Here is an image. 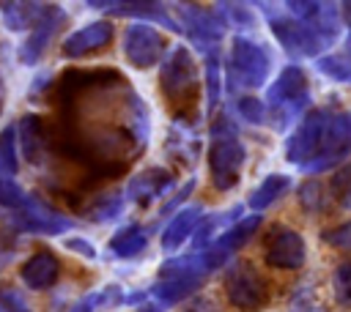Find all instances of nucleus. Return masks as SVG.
Instances as JSON below:
<instances>
[{"instance_id":"f257e3e1","label":"nucleus","mask_w":351,"mask_h":312,"mask_svg":"<svg viewBox=\"0 0 351 312\" xmlns=\"http://www.w3.org/2000/svg\"><path fill=\"white\" fill-rule=\"evenodd\" d=\"M197 63L192 49H186L184 44H176L165 52L162 66H159V85L162 93L167 96L170 104H189L197 93Z\"/></svg>"},{"instance_id":"f03ea898","label":"nucleus","mask_w":351,"mask_h":312,"mask_svg":"<svg viewBox=\"0 0 351 312\" xmlns=\"http://www.w3.org/2000/svg\"><path fill=\"white\" fill-rule=\"evenodd\" d=\"M271 71L269 49L250 38V36H233L230 38V63L228 77L233 79V88H263Z\"/></svg>"},{"instance_id":"7ed1b4c3","label":"nucleus","mask_w":351,"mask_h":312,"mask_svg":"<svg viewBox=\"0 0 351 312\" xmlns=\"http://www.w3.org/2000/svg\"><path fill=\"white\" fill-rule=\"evenodd\" d=\"M225 296L239 312H261L269 301V287L252 263L236 260L225 274Z\"/></svg>"},{"instance_id":"20e7f679","label":"nucleus","mask_w":351,"mask_h":312,"mask_svg":"<svg viewBox=\"0 0 351 312\" xmlns=\"http://www.w3.org/2000/svg\"><path fill=\"white\" fill-rule=\"evenodd\" d=\"M348 153H351V112H337L326 123L318 153L307 164H302V170L307 175H315V172H324L329 167H340V161Z\"/></svg>"},{"instance_id":"39448f33","label":"nucleus","mask_w":351,"mask_h":312,"mask_svg":"<svg viewBox=\"0 0 351 312\" xmlns=\"http://www.w3.org/2000/svg\"><path fill=\"white\" fill-rule=\"evenodd\" d=\"M165 36L148 22H132L123 30V57L134 68H151L165 57Z\"/></svg>"},{"instance_id":"423d86ee","label":"nucleus","mask_w":351,"mask_h":312,"mask_svg":"<svg viewBox=\"0 0 351 312\" xmlns=\"http://www.w3.org/2000/svg\"><path fill=\"white\" fill-rule=\"evenodd\" d=\"M181 11V19H184V30L186 36L192 38V44L197 49L206 52V57H214L217 55V44L225 38L228 27L225 22L217 16V11L211 8H203V5H195V3H181L178 5Z\"/></svg>"},{"instance_id":"0eeeda50","label":"nucleus","mask_w":351,"mask_h":312,"mask_svg":"<svg viewBox=\"0 0 351 312\" xmlns=\"http://www.w3.org/2000/svg\"><path fill=\"white\" fill-rule=\"evenodd\" d=\"M244 159H247V151L236 137L211 142V148H208V172H211V183H214L217 192H230L239 183Z\"/></svg>"},{"instance_id":"6e6552de","label":"nucleus","mask_w":351,"mask_h":312,"mask_svg":"<svg viewBox=\"0 0 351 312\" xmlns=\"http://www.w3.org/2000/svg\"><path fill=\"white\" fill-rule=\"evenodd\" d=\"M329 118L332 115L326 109H313L296 123V129L285 140V159L291 164H307L318 153Z\"/></svg>"},{"instance_id":"1a4fd4ad","label":"nucleus","mask_w":351,"mask_h":312,"mask_svg":"<svg viewBox=\"0 0 351 312\" xmlns=\"http://www.w3.org/2000/svg\"><path fill=\"white\" fill-rule=\"evenodd\" d=\"M266 263L280 271H296L307 260V244L304 235L288 224H274L266 238Z\"/></svg>"},{"instance_id":"9d476101","label":"nucleus","mask_w":351,"mask_h":312,"mask_svg":"<svg viewBox=\"0 0 351 312\" xmlns=\"http://www.w3.org/2000/svg\"><path fill=\"white\" fill-rule=\"evenodd\" d=\"M14 224L22 233H36V235H60L66 230L74 227V219L63 216L60 211H55L52 205H47L41 197L30 194L25 208L14 213Z\"/></svg>"},{"instance_id":"9b49d317","label":"nucleus","mask_w":351,"mask_h":312,"mask_svg":"<svg viewBox=\"0 0 351 312\" xmlns=\"http://www.w3.org/2000/svg\"><path fill=\"white\" fill-rule=\"evenodd\" d=\"M115 36V27L112 22L107 19H96V22H88L82 27H77L74 33H69L63 41H60V55L69 57V60H77L88 52H96L101 47H107Z\"/></svg>"},{"instance_id":"f8f14e48","label":"nucleus","mask_w":351,"mask_h":312,"mask_svg":"<svg viewBox=\"0 0 351 312\" xmlns=\"http://www.w3.org/2000/svg\"><path fill=\"white\" fill-rule=\"evenodd\" d=\"M176 186V175L162 170V167H145L137 175L129 178L126 183V197L134 200L137 205H148L151 200L167 194Z\"/></svg>"},{"instance_id":"ddd939ff","label":"nucleus","mask_w":351,"mask_h":312,"mask_svg":"<svg viewBox=\"0 0 351 312\" xmlns=\"http://www.w3.org/2000/svg\"><path fill=\"white\" fill-rule=\"evenodd\" d=\"M63 22H66L63 8H60V5H49L47 14L38 19V25H36V27L30 30V36L25 38V44L19 47V60H22L25 66H33V63L41 57V52H44L47 44H49V38L55 36V30H58Z\"/></svg>"},{"instance_id":"4468645a","label":"nucleus","mask_w":351,"mask_h":312,"mask_svg":"<svg viewBox=\"0 0 351 312\" xmlns=\"http://www.w3.org/2000/svg\"><path fill=\"white\" fill-rule=\"evenodd\" d=\"M93 11H115L118 16H140L143 22H159V25H165L167 30H173V33H178L181 27L173 22V16L167 14V8L162 5V3H151V0H134V3H104V0H90L88 3Z\"/></svg>"},{"instance_id":"2eb2a0df","label":"nucleus","mask_w":351,"mask_h":312,"mask_svg":"<svg viewBox=\"0 0 351 312\" xmlns=\"http://www.w3.org/2000/svg\"><path fill=\"white\" fill-rule=\"evenodd\" d=\"M200 222H203V205L200 203H189L181 211H176V216L162 230V249L167 255H173L186 238L195 235V230H197Z\"/></svg>"},{"instance_id":"dca6fc26","label":"nucleus","mask_w":351,"mask_h":312,"mask_svg":"<svg viewBox=\"0 0 351 312\" xmlns=\"http://www.w3.org/2000/svg\"><path fill=\"white\" fill-rule=\"evenodd\" d=\"M307 90V77H304V68L302 66H296V63H291V66H285L280 74H277V79L266 88V107H271V109H277L280 104H285V101H291V99H296V96H302Z\"/></svg>"},{"instance_id":"f3484780","label":"nucleus","mask_w":351,"mask_h":312,"mask_svg":"<svg viewBox=\"0 0 351 312\" xmlns=\"http://www.w3.org/2000/svg\"><path fill=\"white\" fill-rule=\"evenodd\" d=\"M241 219H244V205H233V208H228V211L208 213V219H203V222L197 224L195 235H192V246H195V252L208 249L225 230H230V227H233L236 222H241Z\"/></svg>"},{"instance_id":"a211bd4d","label":"nucleus","mask_w":351,"mask_h":312,"mask_svg":"<svg viewBox=\"0 0 351 312\" xmlns=\"http://www.w3.org/2000/svg\"><path fill=\"white\" fill-rule=\"evenodd\" d=\"M58 274H60V263H58V257L52 252H36L19 268V276H22V282L30 290H47V287H52L58 282Z\"/></svg>"},{"instance_id":"6ab92c4d","label":"nucleus","mask_w":351,"mask_h":312,"mask_svg":"<svg viewBox=\"0 0 351 312\" xmlns=\"http://www.w3.org/2000/svg\"><path fill=\"white\" fill-rule=\"evenodd\" d=\"M274 38L280 41V47L293 55V57H304V30L302 22H296L291 14H266Z\"/></svg>"},{"instance_id":"aec40b11","label":"nucleus","mask_w":351,"mask_h":312,"mask_svg":"<svg viewBox=\"0 0 351 312\" xmlns=\"http://www.w3.org/2000/svg\"><path fill=\"white\" fill-rule=\"evenodd\" d=\"M16 137H19V148L25 153L27 161L38 164L47 153V137H44V126L36 115H25L16 126Z\"/></svg>"},{"instance_id":"412c9836","label":"nucleus","mask_w":351,"mask_h":312,"mask_svg":"<svg viewBox=\"0 0 351 312\" xmlns=\"http://www.w3.org/2000/svg\"><path fill=\"white\" fill-rule=\"evenodd\" d=\"M288 189H291V178H288V175H282V172H271V175H266V178H263V181L250 192L247 205H250V211L261 213V211H266L274 200H280Z\"/></svg>"},{"instance_id":"4be33fe9","label":"nucleus","mask_w":351,"mask_h":312,"mask_svg":"<svg viewBox=\"0 0 351 312\" xmlns=\"http://www.w3.org/2000/svg\"><path fill=\"white\" fill-rule=\"evenodd\" d=\"M49 5L44 3H0L3 22L8 30H33L38 19L47 14Z\"/></svg>"},{"instance_id":"5701e85b","label":"nucleus","mask_w":351,"mask_h":312,"mask_svg":"<svg viewBox=\"0 0 351 312\" xmlns=\"http://www.w3.org/2000/svg\"><path fill=\"white\" fill-rule=\"evenodd\" d=\"M258 227H261V213H247L241 222H236L230 230H225V233L214 241V246L230 257L233 252H239V249L252 238V233H255Z\"/></svg>"},{"instance_id":"b1692460","label":"nucleus","mask_w":351,"mask_h":312,"mask_svg":"<svg viewBox=\"0 0 351 312\" xmlns=\"http://www.w3.org/2000/svg\"><path fill=\"white\" fill-rule=\"evenodd\" d=\"M110 252L115 255V257H137L140 252H145V246H148V235H145V230L140 227V224H126V227H121L112 238H110Z\"/></svg>"},{"instance_id":"393cba45","label":"nucleus","mask_w":351,"mask_h":312,"mask_svg":"<svg viewBox=\"0 0 351 312\" xmlns=\"http://www.w3.org/2000/svg\"><path fill=\"white\" fill-rule=\"evenodd\" d=\"M16 126L0 131V181H11L16 172Z\"/></svg>"},{"instance_id":"a878e982","label":"nucleus","mask_w":351,"mask_h":312,"mask_svg":"<svg viewBox=\"0 0 351 312\" xmlns=\"http://www.w3.org/2000/svg\"><path fill=\"white\" fill-rule=\"evenodd\" d=\"M310 107V93L304 90L302 96H296V99H291V101H285V104H280L277 109H274V115H271V126L274 129H280V131H285L288 126H293L296 120H302V112Z\"/></svg>"},{"instance_id":"bb28decb","label":"nucleus","mask_w":351,"mask_h":312,"mask_svg":"<svg viewBox=\"0 0 351 312\" xmlns=\"http://www.w3.org/2000/svg\"><path fill=\"white\" fill-rule=\"evenodd\" d=\"M299 197V205L304 213H324L326 205H329V197H326V189L318 183V181H304L296 192Z\"/></svg>"},{"instance_id":"cd10ccee","label":"nucleus","mask_w":351,"mask_h":312,"mask_svg":"<svg viewBox=\"0 0 351 312\" xmlns=\"http://www.w3.org/2000/svg\"><path fill=\"white\" fill-rule=\"evenodd\" d=\"M219 93H222V68H219V57H206V112L214 115V109L219 107Z\"/></svg>"},{"instance_id":"c85d7f7f","label":"nucleus","mask_w":351,"mask_h":312,"mask_svg":"<svg viewBox=\"0 0 351 312\" xmlns=\"http://www.w3.org/2000/svg\"><path fill=\"white\" fill-rule=\"evenodd\" d=\"M214 8H217V11H225V14H217V16L225 22V27H228V25L241 27V30L255 27V14H250L252 8L244 5V3H217Z\"/></svg>"},{"instance_id":"c756f323","label":"nucleus","mask_w":351,"mask_h":312,"mask_svg":"<svg viewBox=\"0 0 351 312\" xmlns=\"http://www.w3.org/2000/svg\"><path fill=\"white\" fill-rule=\"evenodd\" d=\"M318 71L335 82H351V57L348 55H324L318 57Z\"/></svg>"},{"instance_id":"7c9ffc66","label":"nucleus","mask_w":351,"mask_h":312,"mask_svg":"<svg viewBox=\"0 0 351 312\" xmlns=\"http://www.w3.org/2000/svg\"><path fill=\"white\" fill-rule=\"evenodd\" d=\"M123 194H107V197H101L90 211H88V219L90 222H96V224H104V222H112V219H118L121 216V211H123Z\"/></svg>"},{"instance_id":"2f4dec72","label":"nucleus","mask_w":351,"mask_h":312,"mask_svg":"<svg viewBox=\"0 0 351 312\" xmlns=\"http://www.w3.org/2000/svg\"><path fill=\"white\" fill-rule=\"evenodd\" d=\"M332 293H335L337 307L351 309V260L340 263V265L332 271Z\"/></svg>"},{"instance_id":"473e14b6","label":"nucleus","mask_w":351,"mask_h":312,"mask_svg":"<svg viewBox=\"0 0 351 312\" xmlns=\"http://www.w3.org/2000/svg\"><path fill=\"white\" fill-rule=\"evenodd\" d=\"M27 192L11 178V181H0V208L3 211H11V213H16V211H22L25 208V203H27Z\"/></svg>"},{"instance_id":"72a5a7b5","label":"nucleus","mask_w":351,"mask_h":312,"mask_svg":"<svg viewBox=\"0 0 351 312\" xmlns=\"http://www.w3.org/2000/svg\"><path fill=\"white\" fill-rule=\"evenodd\" d=\"M236 109H239V115H241L247 123H252V126L263 123L266 115H269L266 101H263V99H255V96H241V99L236 101Z\"/></svg>"},{"instance_id":"f704fd0d","label":"nucleus","mask_w":351,"mask_h":312,"mask_svg":"<svg viewBox=\"0 0 351 312\" xmlns=\"http://www.w3.org/2000/svg\"><path fill=\"white\" fill-rule=\"evenodd\" d=\"M332 192L340 200V205H351V161L340 164V170L332 175Z\"/></svg>"},{"instance_id":"c9c22d12","label":"nucleus","mask_w":351,"mask_h":312,"mask_svg":"<svg viewBox=\"0 0 351 312\" xmlns=\"http://www.w3.org/2000/svg\"><path fill=\"white\" fill-rule=\"evenodd\" d=\"M0 312H33L16 287L0 285Z\"/></svg>"},{"instance_id":"e433bc0d","label":"nucleus","mask_w":351,"mask_h":312,"mask_svg":"<svg viewBox=\"0 0 351 312\" xmlns=\"http://www.w3.org/2000/svg\"><path fill=\"white\" fill-rule=\"evenodd\" d=\"M324 241L329 246H335V249H351V219L337 224V227H332V230H326Z\"/></svg>"},{"instance_id":"4c0bfd02","label":"nucleus","mask_w":351,"mask_h":312,"mask_svg":"<svg viewBox=\"0 0 351 312\" xmlns=\"http://www.w3.org/2000/svg\"><path fill=\"white\" fill-rule=\"evenodd\" d=\"M123 296H126V293H123L118 285H104L101 290H96V309H110V307L121 304Z\"/></svg>"},{"instance_id":"58836bf2","label":"nucleus","mask_w":351,"mask_h":312,"mask_svg":"<svg viewBox=\"0 0 351 312\" xmlns=\"http://www.w3.org/2000/svg\"><path fill=\"white\" fill-rule=\"evenodd\" d=\"M195 186H197V181H195V178H189V181H186V183H184V186H181V189H178V192H176V194L162 205V211H159V213L165 216V213H170V211H176V208L181 211V208L186 205V197L192 194V189H195Z\"/></svg>"},{"instance_id":"ea45409f","label":"nucleus","mask_w":351,"mask_h":312,"mask_svg":"<svg viewBox=\"0 0 351 312\" xmlns=\"http://www.w3.org/2000/svg\"><path fill=\"white\" fill-rule=\"evenodd\" d=\"M63 246H66L69 252H74V255L85 257V260H96V257H99V255H96V246H93L88 238H80V235L66 238V241H63Z\"/></svg>"},{"instance_id":"a19ab883","label":"nucleus","mask_w":351,"mask_h":312,"mask_svg":"<svg viewBox=\"0 0 351 312\" xmlns=\"http://www.w3.org/2000/svg\"><path fill=\"white\" fill-rule=\"evenodd\" d=\"M285 8L291 11V16L296 19V22H310L318 11H321V3H285Z\"/></svg>"},{"instance_id":"79ce46f5","label":"nucleus","mask_w":351,"mask_h":312,"mask_svg":"<svg viewBox=\"0 0 351 312\" xmlns=\"http://www.w3.org/2000/svg\"><path fill=\"white\" fill-rule=\"evenodd\" d=\"M143 301H148L145 298V293H140V290H134V293H126V298H123V304H143Z\"/></svg>"},{"instance_id":"37998d69","label":"nucleus","mask_w":351,"mask_h":312,"mask_svg":"<svg viewBox=\"0 0 351 312\" xmlns=\"http://www.w3.org/2000/svg\"><path fill=\"white\" fill-rule=\"evenodd\" d=\"M137 312H162V307H159L156 301H143V304L137 307Z\"/></svg>"},{"instance_id":"c03bdc74","label":"nucleus","mask_w":351,"mask_h":312,"mask_svg":"<svg viewBox=\"0 0 351 312\" xmlns=\"http://www.w3.org/2000/svg\"><path fill=\"white\" fill-rule=\"evenodd\" d=\"M346 55L351 57V30H348V36H346Z\"/></svg>"},{"instance_id":"a18cd8bd","label":"nucleus","mask_w":351,"mask_h":312,"mask_svg":"<svg viewBox=\"0 0 351 312\" xmlns=\"http://www.w3.org/2000/svg\"><path fill=\"white\" fill-rule=\"evenodd\" d=\"M186 312H208V309H200V304H195L192 309H186Z\"/></svg>"},{"instance_id":"49530a36","label":"nucleus","mask_w":351,"mask_h":312,"mask_svg":"<svg viewBox=\"0 0 351 312\" xmlns=\"http://www.w3.org/2000/svg\"><path fill=\"white\" fill-rule=\"evenodd\" d=\"M0 115H3V82H0Z\"/></svg>"}]
</instances>
